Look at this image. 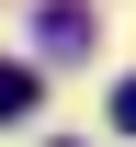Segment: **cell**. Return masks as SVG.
I'll list each match as a JSON object with an SVG mask.
<instances>
[{"mask_svg":"<svg viewBox=\"0 0 136 147\" xmlns=\"http://www.w3.org/2000/svg\"><path fill=\"white\" fill-rule=\"evenodd\" d=\"M34 45L57 57V68H68V57H91V11H79V0H34Z\"/></svg>","mask_w":136,"mask_h":147,"instance_id":"cell-1","label":"cell"},{"mask_svg":"<svg viewBox=\"0 0 136 147\" xmlns=\"http://www.w3.org/2000/svg\"><path fill=\"white\" fill-rule=\"evenodd\" d=\"M23 102H34V68H0V125H12Z\"/></svg>","mask_w":136,"mask_h":147,"instance_id":"cell-2","label":"cell"},{"mask_svg":"<svg viewBox=\"0 0 136 147\" xmlns=\"http://www.w3.org/2000/svg\"><path fill=\"white\" fill-rule=\"evenodd\" d=\"M114 125H125V136H136V79H125V91H114Z\"/></svg>","mask_w":136,"mask_h":147,"instance_id":"cell-3","label":"cell"}]
</instances>
